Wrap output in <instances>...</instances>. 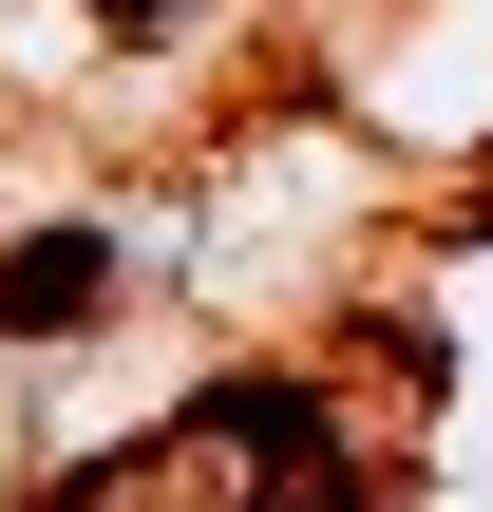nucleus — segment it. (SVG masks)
I'll list each match as a JSON object with an SVG mask.
<instances>
[{
	"instance_id": "nucleus-1",
	"label": "nucleus",
	"mask_w": 493,
	"mask_h": 512,
	"mask_svg": "<svg viewBox=\"0 0 493 512\" xmlns=\"http://www.w3.org/2000/svg\"><path fill=\"white\" fill-rule=\"evenodd\" d=\"M19 512H380V456L323 380H209V399H171L152 437L76 456Z\"/></svg>"
},
{
	"instance_id": "nucleus-2",
	"label": "nucleus",
	"mask_w": 493,
	"mask_h": 512,
	"mask_svg": "<svg viewBox=\"0 0 493 512\" xmlns=\"http://www.w3.org/2000/svg\"><path fill=\"white\" fill-rule=\"evenodd\" d=\"M114 285H133L114 228H38V247H0V342H76V323H114Z\"/></svg>"
},
{
	"instance_id": "nucleus-3",
	"label": "nucleus",
	"mask_w": 493,
	"mask_h": 512,
	"mask_svg": "<svg viewBox=\"0 0 493 512\" xmlns=\"http://www.w3.org/2000/svg\"><path fill=\"white\" fill-rule=\"evenodd\" d=\"M95 19H114V38H171V19H190V0H95Z\"/></svg>"
}]
</instances>
